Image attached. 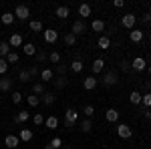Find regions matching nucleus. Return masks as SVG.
I'll return each mask as SVG.
<instances>
[{"label":"nucleus","mask_w":151,"mask_h":149,"mask_svg":"<svg viewBox=\"0 0 151 149\" xmlns=\"http://www.w3.org/2000/svg\"><path fill=\"white\" fill-rule=\"evenodd\" d=\"M77 121H79V111L73 109V107H69V109L65 111V125L69 127V129H73V127L77 125Z\"/></svg>","instance_id":"obj_1"},{"label":"nucleus","mask_w":151,"mask_h":149,"mask_svg":"<svg viewBox=\"0 0 151 149\" xmlns=\"http://www.w3.org/2000/svg\"><path fill=\"white\" fill-rule=\"evenodd\" d=\"M14 18H18V20H28V16H30V8L26 6V4H18L16 8H14Z\"/></svg>","instance_id":"obj_2"},{"label":"nucleus","mask_w":151,"mask_h":149,"mask_svg":"<svg viewBox=\"0 0 151 149\" xmlns=\"http://www.w3.org/2000/svg\"><path fill=\"white\" fill-rule=\"evenodd\" d=\"M135 22H137V16H135L133 12H127V14L121 16V24H123L127 30H133V28H135Z\"/></svg>","instance_id":"obj_3"},{"label":"nucleus","mask_w":151,"mask_h":149,"mask_svg":"<svg viewBox=\"0 0 151 149\" xmlns=\"http://www.w3.org/2000/svg\"><path fill=\"white\" fill-rule=\"evenodd\" d=\"M117 135L121 139H129L133 135V129H131L127 123H119V125H117Z\"/></svg>","instance_id":"obj_4"},{"label":"nucleus","mask_w":151,"mask_h":149,"mask_svg":"<svg viewBox=\"0 0 151 149\" xmlns=\"http://www.w3.org/2000/svg\"><path fill=\"white\" fill-rule=\"evenodd\" d=\"M42 38H45L47 45H52V42L58 40V32L55 30V28H47V30H42Z\"/></svg>","instance_id":"obj_5"},{"label":"nucleus","mask_w":151,"mask_h":149,"mask_svg":"<svg viewBox=\"0 0 151 149\" xmlns=\"http://www.w3.org/2000/svg\"><path fill=\"white\" fill-rule=\"evenodd\" d=\"M101 81H103V85H107V87H113V85H117V73L115 71H105Z\"/></svg>","instance_id":"obj_6"},{"label":"nucleus","mask_w":151,"mask_h":149,"mask_svg":"<svg viewBox=\"0 0 151 149\" xmlns=\"http://www.w3.org/2000/svg\"><path fill=\"white\" fill-rule=\"evenodd\" d=\"M85 32H87V24L83 22V20H75L73 26H70V35L79 36V35H85Z\"/></svg>","instance_id":"obj_7"},{"label":"nucleus","mask_w":151,"mask_h":149,"mask_svg":"<svg viewBox=\"0 0 151 149\" xmlns=\"http://www.w3.org/2000/svg\"><path fill=\"white\" fill-rule=\"evenodd\" d=\"M131 69L135 71V73H141V71L147 69V63H145V58L143 57H135L131 60Z\"/></svg>","instance_id":"obj_8"},{"label":"nucleus","mask_w":151,"mask_h":149,"mask_svg":"<svg viewBox=\"0 0 151 149\" xmlns=\"http://www.w3.org/2000/svg\"><path fill=\"white\" fill-rule=\"evenodd\" d=\"M12 85H14V81L10 77H0V93H10L12 91Z\"/></svg>","instance_id":"obj_9"},{"label":"nucleus","mask_w":151,"mask_h":149,"mask_svg":"<svg viewBox=\"0 0 151 149\" xmlns=\"http://www.w3.org/2000/svg\"><path fill=\"white\" fill-rule=\"evenodd\" d=\"M8 45H10V48H20V46L24 45V42H22V35H20V32H14V35H10V38H8Z\"/></svg>","instance_id":"obj_10"},{"label":"nucleus","mask_w":151,"mask_h":149,"mask_svg":"<svg viewBox=\"0 0 151 149\" xmlns=\"http://www.w3.org/2000/svg\"><path fill=\"white\" fill-rule=\"evenodd\" d=\"M91 71H93V77L101 75V73L105 71V60H103V58H95L93 65H91Z\"/></svg>","instance_id":"obj_11"},{"label":"nucleus","mask_w":151,"mask_h":149,"mask_svg":"<svg viewBox=\"0 0 151 149\" xmlns=\"http://www.w3.org/2000/svg\"><path fill=\"white\" fill-rule=\"evenodd\" d=\"M145 38V32L141 30V28H133V30H129V40L131 42H141Z\"/></svg>","instance_id":"obj_12"},{"label":"nucleus","mask_w":151,"mask_h":149,"mask_svg":"<svg viewBox=\"0 0 151 149\" xmlns=\"http://www.w3.org/2000/svg\"><path fill=\"white\" fill-rule=\"evenodd\" d=\"M4 145L8 149H16L20 145V137H16V135H6V137H4Z\"/></svg>","instance_id":"obj_13"},{"label":"nucleus","mask_w":151,"mask_h":149,"mask_svg":"<svg viewBox=\"0 0 151 149\" xmlns=\"http://www.w3.org/2000/svg\"><path fill=\"white\" fill-rule=\"evenodd\" d=\"M105 119H107L109 123H117V121H119V111H117V109H107V111H105Z\"/></svg>","instance_id":"obj_14"},{"label":"nucleus","mask_w":151,"mask_h":149,"mask_svg":"<svg viewBox=\"0 0 151 149\" xmlns=\"http://www.w3.org/2000/svg\"><path fill=\"white\" fill-rule=\"evenodd\" d=\"M91 12H93L91 4H79V16H81V20H83V18H89Z\"/></svg>","instance_id":"obj_15"},{"label":"nucleus","mask_w":151,"mask_h":149,"mask_svg":"<svg viewBox=\"0 0 151 149\" xmlns=\"http://www.w3.org/2000/svg\"><path fill=\"white\" fill-rule=\"evenodd\" d=\"M55 14H57V18H60V20H67L70 14V8L69 6H58L57 10H55Z\"/></svg>","instance_id":"obj_16"},{"label":"nucleus","mask_w":151,"mask_h":149,"mask_svg":"<svg viewBox=\"0 0 151 149\" xmlns=\"http://www.w3.org/2000/svg\"><path fill=\"white\" fill-rule=\"evenodd\" d=\"M97 83H99V81H97V77H93V75H91V77H87V79L83 81V87H85L87 91H93L95 87H97Z\"/></svg>","instance_id":"obj_17"},{"label":"nucleus","mask_w":151,"mask_h":149,"mask_svg":"<svg viewBox=\"0 0 151 149\" xmlns=\"http://www.w3.org/2000/svg\"><path fill=\"white\" fill-rule=\"evenodd\" d=\"M22 53L26 55V57H35L36 55V46L32 45V42H24L22 45Z\"/></svg>","instance_id":"obj_18"},{"label":"nucleus","mask_w":151,"mask_h":149,"mask_svg":"<svg viewBox=\"0 0 151 149\" xmlns=\"http://www.w3.org/2000/svg\"><path fill=\"white\" fill-rule=\"evenodd\" d=\"M97 46H99V48H103V50H107V48L111 46V38H109L107 35L99 36V40H97Z\"/></svg>","instance_id":"obj_19"},{"label":"nucleus","mask_w":151,"mask_h":149,"mask_svg":"<svg viewBox=\"0 0 151 149\" xmlns=\"http://www.w3.org/2000/svg\"><path fill=\"white\" fill-rule=\"evenodd\" d=\"M28 119H30V113L24 109V111H18V115L14 117V123H26Z\"/></svg>","instance_id":"obj_20"},{"label":"nucleus","mask_w":151,"mask_h":149,"mask_svg":"<svg viewBox=\"0 0 151 149\" xmlns=\"http://www.w3.org/2000/svg\"><path fill=\"white\" fill-rule=\"evenodd\" d=\"M12 48L8 45V40H0V58H6V55L10 53Z\"/></svg>","instance_id":"obj_21"},{"label":"nucleus","mask_w":151,"mask_h":149,"mask_svg":"<svg viewBox=\"0 0 151 149\" xmlns=\"http://www.w3.org/2000/svg\"><path fill=\"white\" fill-rule=\"evenodd\" d=\"M0 20H2V24H6V26H10L16 18H14V14L12 12H2V16H0Z\"/></svg>","instance_id":"obj_22"},{"label":"nucleus","mask_w":151,"mask_h":149,"mask_svg":"<svg viewBox=\"0 0 151 149\" xmlns=\"http://www.w3.org/2000/svg\"><path fill=\"white\" fill-rule=\"evenodd\" d=\"M55 101H57L55 93H45V95L40 97V103H42V105H52Z\"/></svg>","instance_id":"obj_23"},{"label":"nucleus","mask_w":151,"mask_h":149,"mask_svg":"<svg viewBox=\"0 0 151 149\" xmlns=\"http://www.w3.org/2000/svg\"><path fill=\"white\" fill-rule=\"evenodd\" d=\"M18 60H20V55H18L16 50H10V53L6 55V63H8V65H16Z\"/></svg>","instance_id":"obj_24"},{"label":"nucleus","mask_w":151,"mask_h":149,"mask_svg":"<svg viewBox=\"0 0 151 149\" xmlns=\"http://www.w3.org/2000/svg\"><path fill=\"white\" fill-rule=\"evenodd\" d=\"M32 95H36V97H42V95H45V85H42V83H35V85H32Z\"/></svg>","instance_id":"obj_25"},{"label":"nucleus","mask_w":151,"mask_h":149,"mask_svg":"<svg viewBox=\"0 0 151 149\" xmlns=\"http://www.w3.org/2000/svg\"><path fill=\"white\" fill-rule=\"evenodd\" d=\"M40 79L42 81H52L55 79V71L52 69H40Z\"/></svg>","instance_id":"obj_26"},{"label":"nucleus","mask_w":151,"mask_h":149,"mask_svg":"<svg viewBox=\"0 0 151 149\" xmlns=\"http://www.w3.org/2000/svg\"><path fill=\"white\" fill-rule=\"evenodd\" d=\"M18 137H20V141H24V143H28V141H32V129H22Z\"/></svg>","instance_id":"obj_27"},{"label":"nucleus","mask_w":151,"mask_h":149,"mask_svg":"<svg viewBox=\"0 0 151 149\" xmlns=\"http://www.w3.org/2000/svg\"><path fill=\"white\" fill-rule=\"evenodd\" d=\"M141 97H143V95H141L139 91H131L129 93V101H131L133 105H141Z\"/></svg>","instance_id":"obj_28"},{"label":"nucleus","mask_w":151,"mask_h":149,"mask_svg":"<svg viewBox=\"0 0 151 149\" xmlns=\"http://www.w3.org/2000/svg\"><path fill=\"white\" fill-rule=\"evenodd\" d=\"M45 125H47L48 129H57V127H58V119L55 117V115H50V117L45 119Z\"/></svg>","instance_id":"obj_29"},{"label":"nucleus","mask_w":151,"mask_h":149,"mask_svg":"<svg viewBox=\"0 0 151 149\" xmlns=\"http://www.w3.org/2000/svg\"><path fill=\"white\" fill-rule=\"evenodd\" d=\"M83 69H85V65H83V60H79V58H75V60L70 63V71H73V73H81Z\"/></svg>","instance_id":"obj_30"},{"label":"nucleus","mask_w":151,"mask_h":149,"mask_svg":"<svg viewBox=\"0 0 151 149\" xmlns=\"http://www.w3.org/2000/svg\"><path fill=\"white\" fill-rule=\"evenodd\" d=\"M93 129V119H83L81 121V131L83 133H89Z\"/></svg>","instance_id":"obj_31"},{"label":"nucleus","mask_w":151,"mask_h":149,"mask_svg":"<svg viewBox=\"0 0 151 149\" xmlns=\"http://www.w3.org/2000/svg\"><path fill=\"white\" fill-rule=\"evenodd\" d=\"M26 103H28V107H38V105H40V97H36V95L30 93V95L26 97Z\"/></svg>","instance_id":"obj_32"},{"label":"nucleus","mask_w":151,"mask_h":149,"mask_svg":"<svg viewBox=\"0 0 151 149\" xmlns=\"http://www.w3.org/2000/svg\"><path fill=\"white\" fill-rule=\"evenodd\" d=\"M28 28H30L32 32H42V22H40V20H30V22H28Z\"/></svg>","instance_id":"obj_33"},{"label":"nucleus","mask_w":151,"mask_h":149,"mask_svg":"<svg viewBox=\"0 0 151 149\" xmlns=\"http://www.w3.org/2000/svg\"><path fill=\"white\" fill-rule=\"evenodd\" d=\"M91 28H93L95 32H103V30H105V22L97 18V20H93V22H91Z\"/></svg>","instance_id":"obj_34"},{"label":"nucleus","mask_w":151,"mask_h":149,"mask_svg":"<svg viewBox=\"0 0 151 149\" xmlns=\"http://www.w3.org/2000/svg\"><path fill=\"white\" fill-rule=\"evenodd\" d=\"M30 79H32V77H30V73H28V69H22L20 73H18V81H20V83H28Z\"/></svg>","instance_id":"obj_35"},{"label":"nucleus","mask_w":151,"mask_h":149,"mask_svg":"<svg viewBox=\"0 0 151 149\" xmlns=\"http://www.w3.org/2000/svg\"><path fill=\"white\" fill-rule=\"evenodd\" d=\"M83 115H85L87 119H93V115H95V107H93V105H85V107H83Z\"/></svg>","instance_id":"obj_36"},{"label":"nucleus","mask_w":151,"mask_h":149,"mask_svg":"<svg viewBox=\"0 0 151 149\" xmlns=\"http://www.w3.org/2000/svg\"><path fill=\"white\" fill-rule=\"evenodd\" d=\"M8 69H10V65L6 63V58H0V77H4L8 73Z\"/></svg>","instance_id":"obj_37"},{"label":"nucleus","mask_w":151,"mask_h":149,"mask_svg":"<svg viewBox=\"0 0 151 149\" xmlns=\"http://www.w3.org/2000/svg\"><path fill=\"white\" fill-rule=\"evenodd\" d=\"M75 42H77V36H75V35H70V32H69V35H65V45H67V46H75Z\"/></svg>","instance_id":"obj_38"},{"label":"nucleus","mask_w":151,"mask_h":149,"mask_svg":"<svg viewBox=\"0 0 151 149\" xmlns=\"http://www.w3.org/2000/svg\"><path fill=\"white\" fill-rule=\"evenodd\" d=\"M67 83H69L67 77H58V79L55 81V87H57V89H65V87H67Z\"/></svg>","instance_id":"obj_39"},{"label":"nucleus","mask_w":151,"mask_h":149,"mask_svg":"<svg viewBox=\"0 0 151 149\" xmlns=\"http://www.w3.org/2000/svg\"><path fill=\"white\" fill-rule=\"evenodd\" d=\"M48 60H50V63H55V65H58V63H60V55H58L57 50H52V53L48 55Z\"/></svg>","instance_id":"obj_40"},{"label":"nucleus","mask_w":151,"mask_h":149,"mask_svg":"<svg viewBox=\"0 0 151 149\" xmlns=\"http://www.w3.org/2000/svg\"><path fill=\"white\" fill-rule=\"evenodd\" d=\"M48 145H50L52 149H60V147H63V139H60V137H55L50 143H48Z\"/></svg>","instance_id":"obj_41"},{"label":"nucleus","mask_w":151,"mask_h":149,"mask_svg":"<svg viewBox=\"0 0 151 149\" xmlns=\"http://www.w3.org/2000/svg\"><path fill=\"white\" fill-rule=\"evenodd\" d=\"M32 123H35V125H42V123H45V117L40 113H35L32 115Z\"/></svg>","instance_id":"obj_42"},{"label":"nucleus","mask_w":151,"mask_h":149,"mask_svg":"<svg viewBox=\"0 0 151 149\" xmlns=\"http://www.w3.org/2000/svg\"><path fill=\"white\" fill-rule=\"evenodd\" d=\"M55 73H57L58 77H65V73H67V67H65V65H60V63H58L57 67H55Z\"/></svg>","instance_id":"obj_43"},{"label":"nucleus","mask_w":151,"mask_h":149,"mask_svg":"<svg viewBox=\"0 0 151 149\" xmlns=\"http://www.w3.org/2000/svg\"><path fill=\"white\" fill-rule=\"evenodd\" d=\"M141 105H145V107H151V93H145V95L141 97Z\"/></svg>","instance_id":"obj_44"},{"label":"nucleus","mask_w":151,"mask_h":149,"mask_svg":"<svg viewBox=\"0 0 151 149\" xmlns=\"http://www.w3.org/2000/svg\"><path fill=\"white\" fill-rule=\"evenodd\" d=\"M10 101H12V103H14V105H18V103H20V101H22V93H18V91H16V93H12Z\"/></svg>","instance_id":"obj_45"},{"label":"nucleus","mask_w":151,"mask_h":149,"mask_svg":"<svg viewBox=\"0 0 151 149\" xmlns=\"http://www.w3.org/2000/svg\"><path fill=\"white\" fill-rule=\"evenodd\" d=\"M28 73H30V77H32V79H35L36 75H38V77H40V69H38V67H36V65H32V67H28Z\"/></svg>","instance_id":"obj_46"},{"label":"nucleus","mask_w":151,"mask_h":149,"mask_svg":"<svg viewBox=\"0 0 151 149\" xmlns=\"http://www.w3.org/2000/svg\"><path fill=\"white\" fill-rule=\"evenodd\" d=\"M121 71H123V73H129V71H131V63H127V60H121Z\"/></svg>","instance_id":"obj_47"},{"label":"nucleus","mask_w":151,"mask_h":149,"mask_svg":"<svg viewBox=\"0 0 151 149\" xmlns=\"http://www.w3.org/2000/svg\"><path fill=\"white\" fill-rule=\"evenodd\" d=\"M113 6H115V8H123L125 2H123V0H113Z\"/></svg>","instance_id":"obj_48"},{"label":"nucleus","mask_w":151,"mask_h":149,"mask_svg":"<svg viewBox=\"0 0 151 149\" xmlns=\"http://www.w3.org/2000/svg\"><path fill=\"white\" fill-rule=\"evenodd\" d=\"M36 60H38V63L47 60V55H45V53H36Z\"/></svg>","instance_id":"obj_49"},{"label":"nucleus","mask_w":151,"mask_h":149,"mask_svg":"<svg viewBox=\"0 0 151 149\" xmlns=\"http://www.w3.org/2000/svg\"><path fill=\"white\" fill-rule=\"evenodd\" d=\"M143 22H145V24H151V14H149V12L143 16Z\"/></svg>","instance_id":"obj_50"},{"label":"nucleus","mask_w":151,"mask_h":149,"mask_svg":"<svg viewBox=\"0 0 151 149\" xmlns=\"http://www.w3.org/2000/svg\"><path fill=\"white\" fill-rule=\"evenodd\" d=\"M145 87H147V89H151V79H149V81H145Z\"/></svg>","instance_id":"obj_51"},{"label":"nucleus","mask_w":151,"mask_h":149,"mask_svg":"<svg viewBox=\"0 0 151 149\" xmlns=\"http://www.w3.org/2000/svg\"><path fill=\"white\" fill-rule=\"evenodd\" d=\"M145 117H147V119L151 121V111H147V113H145Z\"/></svg>","instance_id":"obj_52"},{"label":"nucleus","mask_w":151,"mask_h":149,"mask_svg":"<svg viewBox=\"0 0 151 149\" xmlns=\"http://www.w3.org/2000/svg\"><path fill=\"white\" fill-rule=\"evenodd\" d=\"M45 149H52V147H50V145H45Z\"/></svg>","instance_id":"obj_53"},{"label":"nucleus","mask_w":151,"mask_h":149,"mask_svg":"<svg viewBox=\"0 0 151 149\" xmlns=\"http://www.w3.org/2000/svg\"><path fill=\"white\" fill-rule=\"evenodd\" d=\"M147 71H149V75H151V65H149V67H147Z\"/></svg>","instance_id":"obj_54"},{"label":"nucleus","mask_w":151,"mask_h":149,"mask_svg":"<svg viewBox=\"0 0 151 149\" xmlns=\"http://www.w3.org/2000/svg\"><path fill=\"white\" fill-rule=\"evenodd\" d=\"M149 14H151V4H149Z\"/></svg>","instance_id":"obj_55"},{"label":"nucleus","mask_w":151,"mask_h":149,"mask_svg":"<svg viewBox=\"0 0 151 149\" xmlns=\"http://www.w3.org/2000/svg\"><path fill=\"white\" fill-rule=\"evenodd\" d=\"M149 40H151V36H149Z\"/></svg>","instance_id":"obj_56"},{"label":"nucleus","mask_w":151,"mask_h":149,"mask_svg":"<svg viewBox=\"0 0 151 149\" xmlns=\"http://www.w3.org/2000/svg\"><path fill=\"white\" fill-rule=\"evenodd\" d=\"M67 149H70V147H67Z\"/></svg>","instance_id":"obj_57"}]
</instances>
